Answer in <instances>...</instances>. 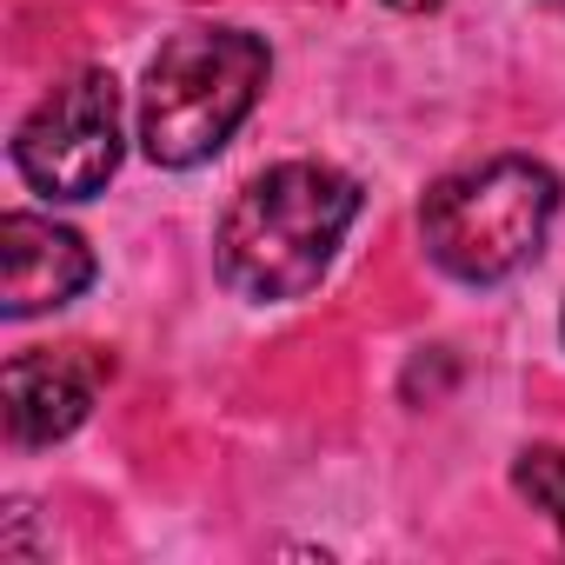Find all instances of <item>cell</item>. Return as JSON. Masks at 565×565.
<instances>
[{
	"instance_id": "cell-1",
	"label": "cell",
	"mask_w": 565,
	"mask_h": 565,
	"mask_svg": "<svg viewBox=\"0 0 565 565\" xmlns=\"http://www.w3.org/2000/svg\"><path fill=\"white\" fill-rule=\"evenodd\" d=\"M360 220V180L327 160H279L239 186L213 233L220 279L246 300H300Z\"/></svg>"
},
{
	"instance_id": "cell-5",
	"label": "cell",
	"mask_w": 565,
	"mask_h": 565,
	"mask_svg": "<svg viewBox=\"0 0 565 565\" xmlns=\"http://www.w3.org/2000/svg\"><path fill=\"white\" fill-rule=\"evenodd\" d=\"M107 380H114V360L94 347H41V353L8 360V380H0V393H8V439L14 446L67 439L94 413Z\"/></svg>"
},
{
	"instance_id": "cell-8",
	"label": "cell",
	"mask_w": 565,
	"mask_h": 565,
	"mask_svg": "<svg viewBox=\"0 0 565 565\" xmlns=\"http://www.w3.org/2000/svg\"><path fill=\"white\" fill-rule=\"evenodd\" d=\"M380 8H399V14H419V8H433V0H380Z\"/></svg>"
},
{
	"instance_id": "cell-3",
	"label": "cell",
	"mask_w": 565,
	"mask_h": 565,
	"mask_svg": "<svg viewBox=\"0 0 565 565\" xmlns=\"http://www.w3.org/2000/svg\"><path fill=\"white\" fill-rule=\"evenodd\" d=\"M552 213H558V173L532 153H499L446 173L426 193L419 239L452 279L492 287V279H512L519 266L539 259Z\"/></svg>"
},
{
	"instance_id": "cell-2",
	"label": "cell",
	"mask_w": 565,
	"mask_h": 565,
	"mask_svg": "<svg viewBox=\"0 0 565 565\" xmlns=\"http://www.w3.org/2000/svg\"><path fill=\"white\" fill-rule=\"evenodd\" d=\"M273 54L246 28H186L173 34L140 81V147L153 167H200L213 160L239 120L253 114Z\"/></svg>"
},
{
	"instance_id": "cell-4",
	"label": "cell",
	"mask_w": 565,
	"mask_h": 565,
	"mask_svg": "<svg viewBox=\"0 0 565 565\" xmlns=\"http://www.w3.org/2000/svg\"><path fill=\"white\" fill-rule=\"evenodd\" d=\"M14 167L47 200H94L120 167V87L87 67L67 74L14 134Z\"/></svg>"
},
{
	"instance_id": "cell-6",
	"label": "cell",
	"mask_w": 565,
	"mask_h": 565,
	"mask_svg": "<svg viewBox=\"0 0 565 565\" xmlns=\"http://www.w3.org/2000/svg\"><path fill=\"white\" fill-rule=\"evenodd\" d=\"M94 253L74 226H54L41 213H8L0 220V313L34 320L87 294Z\"/></svg>"
},
{
	"instance_id": "cell-7",
	"label": "cell",
	"mask_w": 565,
	"mask_h": 565,
	"mask_svg": "<svg viewBox=\"0 0 565 565\" xmlns=\"http://www.w3.org/2000/svg\"><path fill=\"white\" fill-rule=\"evenodd\" d=\"M512 486H519V492L558 525V539H565V446H532V452H519Z\"/></svg>"
}]
</instances>
